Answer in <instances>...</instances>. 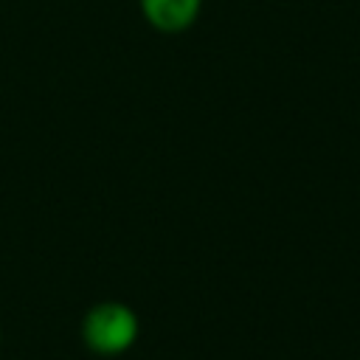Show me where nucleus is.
<instances>
[{
  "instance_id": "nucleus-1",
  "label": "nucleus",
  "mask_w": 360,
  "mask_h": 360,
  "mask_svg": "<svg viewBox=\"0 0 360 360\" xmlns=\"http://www.w3.org/2000/svg\"><path fill=\"white\" fill-rule=\"evenodd\" d=\"M82 338L96 354H121L138 338V318L127 304H96L82 321Z\"/></svg>"
},
{
  "instance_id": "nucleus-2",
  "label": "nucleus",
  "mask_w": 360,
  "mask_h": 360,
  "mask_svg": "<svg viewBox=\"0 0 360 360\" xmlns=\"http://www.w3.org/2000/svg\"><path fill=\"white\" fill-rule=\"evenodd\" d=\"M200 3L202 0H141V11L158 31L174 34L197 20Z\"/></svg>"
}]
</instances>
